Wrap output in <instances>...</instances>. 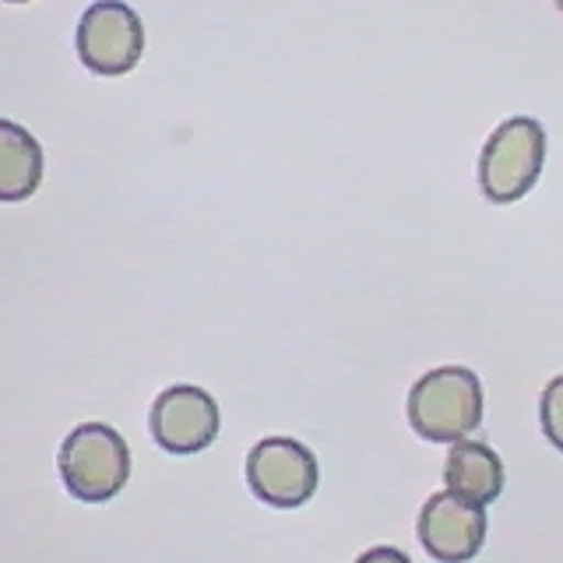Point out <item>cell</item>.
<instances>
[{
  "label": "cell",
  "mask_w": 563,
  "mask_h": 563,
  "mask_svg": "<svg viewBox=\"0 0 563 563\" xmlns=\"http://www.w3.org/2000/svg\"><path fill=\"white\" fill-rule=\"evenodd\" d=\"M409 422L422 440L457 444L483 422V384L468 366H437L409 391Z\"/></svg>",
  "instance_id": "6da1fadb"
},
{
  "label": "cell",
  "mask_w": 563,
  "mask_h": 563,
  "mask_svg": "<svg viewBox=\"0 0 563 563\" xmlns=\"http://www.w3.org/2000/svg\"><path fill=\"white\" fill-rule=\"evenodd\" d=\"M57 468L75 500L106 504L131 479V448L106 422H81L64 437Z\"/></svg>",
  "instance_id": "7a4b0ae2"
},
{
  "label": "cell",
  "mask_w": 563,
  "mask_h": 563,
  "mask_svg": "<svg viewBox=\"0 0 563 563\" xmlns=\"http://www.w3.org/2000/svg\"><path fill=\"white\" fill-rule=\"evenodd\" d=\"M545 163V131L532 117L504 120L479 155V187L486 201L510 205L536 187Z\"/></svg>",
  "instance_id": "3957f363"
},
{
  "label": "cell",
  "mask_w": 563,
  "mask_h": 563,
  "mask_svg": "<svg viewBox=\"0 0 563 563\" xmlns=\"http://www.w3.org/2000/svg\"><path fill=\"white\" fill-rule=\"evenodd\" d=\"M75 46L92 75L117 78L137 67L141 53H145V25L123 0H96L81 14Z\"/></svg>",
  "instance_id": "277c9868"
},
{
  "label": "cell",
  "mask_w": 563,
  "mask_h": 563,
  "mask_svg": "<svg viewBox=\"0 0 563 563\" xmlns=\"http://www.w3.org/2000/svg\"><path fill=\"white\" fill-rule=\"evenodd\" d=\"M317 479H321V468H317L313 451L292 437H264L246 454V486L268 507H303L317 493Z\"/></svg>",
  "instance_id": "5b68a950"
},
{
  "label": "cell",
  "mask_w": 563,
  "mask_h": 563,
  "mask_svg": "<svg viewBox=\"0 0 563 563\" xmlns=\"http://www.w3.org/2000/svg\"><path fill=\"white\" fill-rule=\"evenodd\" d=\"M219 405L205 387L173 384L152 401L148 430L152 440L169 454H198L219 437Z\"/></svg>",
  "instance_id": "8992f818"
},
{
  "label": "cell",
  "mask_w": 563,
  "mask_h": 563,
  "mask_svg": "<svg viewBox=\"0 0 563 563\" xmlns=\"http://www.w3.org/2000/svg\"><path fill=\"white\" fill-rule=\"evenodd\" d=\"M419 542L440 563H468L486 542V507L444 489L419 510Z\"/></svg>",
  "instance_id": "52a82bcc"
},
{
  "label": "cell",
  "mask_w": 563,
  "mask_h": 563,
  "mask_svg": "<svg viewBox=\"0 0 563 563\" xmlns=\"http://www.w3.org/2000/svg\"><path fill=\"white\" fill-rule=\"evenodd\" d=\"M448 489L472 504H493L504 489V462L479 440H457L444 465Z\"/></svg>",
  "instance_id": "ba28073f"
},
{
  "label": "cell",
  "mask_w": 563,
  "mask_h": 563,
  "mask_svg": "<svg viewBox=\"0 0 563 563\" xmlns=\"http://www.w3.org/2000/svg\"><path fill=\"white\" fill-rule=\"evenodd\" d=\"M43 184V145L22 123L0 120V201H25Z\"/></svg>",
  "instance_id": "9c48e42d"
},
{
  "label": "cell",
  "mask_w": 563,
  "mask_h": 563,
  "mask_svg": "<svg viewBox=\"0 0 563 563\" xmlns=\"http://www.w3.org/2000/svg\"><path fill=\"white\" fill-rule=\"evenodd\" d=\"M539 419H542L545 440H550L556 451H563V377L545 384L542 405H539Z\"/></svg>",
  "instance_id": "30bf717a"
},
{
  "label": "cell",
  "mask_w": 563,
  "mask_h": 563,
  "mask_svg": "<svg viewBox=\"0 0 563 563\" xmlns=\"http://www.w3.org/2000/svg\"><path fill=\"white\" fill-rule=\"evenodd\" d=\"M356 563H412L409 553L395 550V545H374V550H366Z\"/></svg>",
  "instance_id": "8fae6325"
},
{
  "label": "cell",
  "mask_w": 563,
  "mask_h": 563,
  "mask_svg": "<svg viewBox=\"0 0 563 563\" xmlns=\"http://www.w3.org/2000/svg\"><path fill=\"white\" fill-rule=\"evenodd\" d=\"M8 4H29V0H8Z\"/></svg>",
  "instance_id": "7c38bea8"
},
{
  "label": "cell",
  "mask_w": 563,
  "mask_h": 563,
  "mask_svg": "<svg viewBox=\"0 0 563 563\" xmlns=\"http://www.w3.org/2000/svg\"><path fill=\"white\" fill-rule=\"evenodd\" d=\"M556 8H560V11H563V0H556Z\"/></svg>",
  "instance_id": "4fadbf2b"
}]
</instances>
